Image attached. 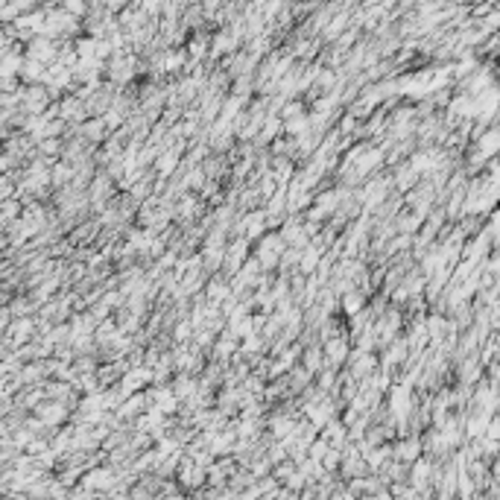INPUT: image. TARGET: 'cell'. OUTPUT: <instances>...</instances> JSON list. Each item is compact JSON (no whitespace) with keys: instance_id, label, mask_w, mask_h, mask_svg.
<instances>
[{"instance_id":"7a4b0ae2","label":"cell","mask_w":500,"mask_h":500,"mask_svg":"<svg viewBox=\"0 0 500 500\" xmlns=\"http://www.w3.org/2000/svg\"><path fill=\"white\" fill-rule=\"evenodd\" d=\"M144 380H147V372H132V375H126V389L132 392V389H138V386H144Z\"/></svg>"},{"instance_id":"3957f363","label":"cell","mask_w":500,"mask_h":500,"mask_svg":"<svg viewBox=\"0 0 500 500\" xmlns=\"http://www.w3.org/2000/svg\"><path fill=\"white\" fill-rule=\"evenodd\" d=\"M158 409H161V412H173V409H176V398H173L170 392H167V395L161 392V395H158Z\"/></svg>"},{"instance_id":"6da1fadb","label":"cell","mask_w":500,"mask_h":500,"mask_svg":"<svg viewBox=\"0 0 500 500\" xmlns=\"http://www.w3.org/2000/svg\"><path fill=\"white\" fill-rule=\"evenodd\" d=\"M406 404H409V389H406V386L395 389V395H392V409H395L398 415H404V412H406Z\"/></svg>"},{"instance_id":"5b68a950","label":"cell","mask_w":500,"mask_h":500,"mask_svg":"<svg viewBox=\"0 0 500 500\" xmlns=\"http://www.w3.org/2000/svg\"><path fill=\"white\" fill-rule=\"evenodd\" d=\"M290 427H293V424H290L287 418H284V421H275V433H278V436H284V439H287V436H290V433H293Z\"/></svg>"},{"instance_id":"8992f818","label":"cell","mask_w":500,"mask_h":500,"mask_svg":"<svg viewBox=\"0 0 500 500\" xmlns=\"http://www.w3.org/2000/svg\"><path fill=\"white\" fill-rule=\"evenodd\" d=\"M345 310L357 313V310H360V299H357V296H345Z\"/></svg>"},{"instance_id":"277c9868","label":"cell","mask_w":500,"mask_h":500,"mask_svg":"<svg viewBox=\"0 0 500 500\" xmlns=\"http://www.w3.org/2000/svg\"><path fill=\"white\" fill-rule=\"evenodd\" d=\"M111 480H108V474L105 471H97V474H91L88 477V486H108Z\"/></svg>"}]
</instances>
